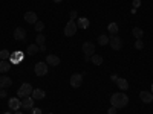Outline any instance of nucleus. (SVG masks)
I'll list each match as a JSON object with an SVG mask.
<instances>
[{"label":"nucleus","mask_w":153,"mask_h":114,"mask_svg":"<svg viewBox=\"0 0 153 114\" xmlns=\"http://www.w3.org/2000/svg\"><path fill=\"white\" fill-rule=\"evenodd\" d=\"M110 104L115 108H126L127 104H129V97L124 93H113L110 96Z\"/></svg>","instance_id":"f257e3e1"},{"label":"nucleus","mask_w":153,"mask_h":114,"mask_svg":"<svg viewBox=\"0 0 153 114\" xmlns=\"http://www.w3.org/2000/svg\"><path fill=\"white\" fill-rule=\"evenodd\" d=\"M32 90H34V88L31 87V84H29V82H25V84H22V85H20V88L17 90V96H19L20 99L28 97V96H31V94H32Z\"/></svg>","instance_id":"f03ea898"},{"label":"nucleus","mask_w":153,"mask_h":114,"mask_svg":"<svg viewBox=\"0 0 153 114\" xmlns=\"http://www.w3.org/2000/svg\"><path fill=\"white\" fill-rule=\"evenodd\" d=\"M76 23L74 21V20H69L68 23H66V26H65V35L66 37H74L75 34H76Z\"/></svg>","instance_id":"7ed1b4c3"},{"label":"nucleus","mask_w":153,"mask_h":114,"mask_svg":"<svg viewBox=\"0 0 153 114\" xmlns=\"http://www.w3.org/2000/svg\"><path fill=\"white\" fill-rule=\"evenodd\" d=\"M109 44H110V47H112L113 50H120L121 46H123V40H121L118 35H110V38H109Z\"/></svg>","instance_id":"20e7f679"},{"label":"nucleus","mask_w":153,"mask_h":114,"mask_svg":"<svg viewBox=\"0 0 153 114\" xmlns=\"http://www.w3.org/2000/svg\"><path fill=\"white\" fill-rule=\"evenodd\" d=\"M71 87H74V88H78V87H81V84H83V75L81 73H74L72 76H71Z\"/></svg>","instance_id":"39448f33"},{"label":"nucleus","mask_w":153,"mask_h":114,"mask_svg":"<svg viewBox=\"0 0 153 114\" xmlns=\"http://www.w3.org/2000/svg\"><path fill=\"white\" fill-rule=\"evenodd\" d=\"M34 72L37 76H45L48 73V64L46 62H37L35 67H34Z\"/></svg>","instance_id":"423d86ee"},{"label":"nucleus","mask_w":153,"mask_h":114,"mask_svg":"<svg viewBox=\"0 0 153 114\" xmlns=\"http://www.w3.org/2000/svg\"><path fill=\"white\" fill-rule=\"evenodd\" d=\"M83 52H84L86 56H92V55L95 53V46H94V43L86 41V43L83 44Z\"/></svg>","instance_id":"0eeeda50"},{"label":"nucleus","mask_w":153,"mask_h":114,"mask_svg":"<svg viewBox=\"0 0 153 114\" xmlns=\"http://www.w3.org/2000/svg\"><path fill=\"white\" fill-rule=\"evenodd\" d=\"M8 105L12 111H19V108H22V100L19 97H11L8 100Z\"/></svg>","instance_id":"6e6552de"},{"label":"nucleus","mask_w":153,"mask_h":114,"mask_svg":"<svg viewBox=\"0 0 153 114\" xmlns=\"http://www.w3.org/2000/svg\"><path fill=\"white\" fill-rule=\"evenodd\" d=\"M46 64L52 66V67H57V66H60V58L57 55H48L46 56Z\"/></svg>","instance_id":"1a4fd4ad"},{"label":"nucleus","mask_w":153,"mask_h":114,"mask_svg":"<svg viewBox=\"0 0 153 114\" xmlns=\"http://www.w3.org/2000/svg\"><path fill=\"white\" fill-rule=\"evenodd\" d=\"M14 38L17 41H23L25 38H26V31H25L23 28H16L14 31Z\"/></svg>","instance_id":"9d476101"},{"label":"nucleus","mask_w":153,"mask_h":114,"mask_svg":"<svg viewBox=\"0 0 153 114\" xmlns=\"http://www.w3.org/2000/svg\"><path fill=\"white\" fill-rule=\"evenodd\" d=\"M22 107H23V108H26V110L34 108V99H32V96L23 97V99H22Z\"/></svg>","instance_id":"9b49d317"},{"label":"nucleus","mask_w":153,"mask_h":114,"mask_svg":"<svg viewBox=\"0 0 153 114\" xmlns=\"http://www.w3.org/2000/svg\"><path fill=\"white\" fill-rule=\"evenodd\" d=\"M139 97H141V100L144 104H152L153 102V94L150 91H141L139 93Z\"/></svg>","instance_id":"f8f14e48"},{"label":"nucleus","mask_w":153,"mask_h":114,"mask_svg":"<svg viewBox=\"0 0 153 114\" xmlns=\"http://www.w3.org/2000/svg\"><path fill=\"white\" fill-rule=\"evenodd\" d=\"M25 21H28V23H32V24H35L38 20H37V14L34 11H29V12H26L25 14Z\"/></svg>","instance_id":"ddd939ff"},{"label":"nucleus","mask_w":153,"mask_h":114,"mask_svg":"<svg viewBox=\"0 0 153 114\" xmlns=\"http://www.w3.org/2000/svg\"><path fill=\"white\" fill-rule=\"evenodd\" d=\"M46 96L45 90H42V88H35V90H32V99L34 100H40Z\"/></svg>","instance_id":"4468645a"},{"label":"nucleus","mask_w":153,"mask_h":114,"mask_svg":"<svg viewBox=\"0 0 153 114\" xmlns=\"http://www.w3.org/2000/svg\"><path fill=\"white\" fill-rule=\"evenodd\" d=\"M11 85H12V79L9 76H2L0 78V88H8Z\"/></svg>","instance_id":"2eb2a0df"},{"label":"nucleus","mask_w":153,"mask_h":114,"mask_svg":"<svg viewBox=\"0 0 153 114\" xmlns=\"http://www.w3.org/2000/svg\"><path fill=\"white\" fill-rule=\"evenodd\" d=\"M89 24H91V21H89L87 18H84V17L78 18V21H76V26H78L80 29H87Z\"/></svg>","instance_id":"dca6fc26"},{"label":"nucleus","mask_w":153,"mask_h":114,"mask_svg":"<svg viewBox=\"0 0 153 114\" xmlns=\"http://www.w3.org/2000/svg\"><path fill=\"white\" fill-rule=\"evenodd\" d=\"M107 31H109V34L110 35H117L118 34V31H120V28H118V24L115 23V21H112L109 26H107Z\"/></svg>","instance_id":"f3484780"},{"label":"nucleus","mask_w":153,"mask_h":114,"mask_svg":"<svg viewBox=\"0 0 153 114\" xmlns=\"http://www.w3.org/2000/svg\"><path fill=\"white\" fill-rule=\"evenodd\" d=\"M38 50H40V47H38L37 44H29V46L26 47V53H28V55H35Z\"/></svg>","instance_id":"a211bd4d"},{"label":"nucleus","mask_w":153,"mask_h":114,"mask_svg":"<svg viewBox=\"0 0 153 114\" xmlns=\"http://www.w3.org/2000/svg\"><path fill=\"white\" fill-rule=\"evenodd\" d=\"M117 85L121 88V90H127V88H129V82H127L126 79H123V78L117 79Z\"/></svg>","instance_id":"6ab92c4d"},{"label":"nucleus","mask_w":153,"mask_h":114,"mask_svg":"<svg viewBox=\"0 0 153 114\" xmlns=\"http://www.w3.org/2000/svg\"><path fill=\"white\" fill-rule=\"evenodd\" d=\"M9 69H11V64L8 61H0V72L6 73V72H9Z\"/></svg>","instance_id":"aec40b11"},{"label":"nucleus","mask_w":153,"mask_h":114,"mask_svg":"<svg viewBox=\"0 0 153 114\" xmlns=\"http://www.w3.org/2000/svg\"><path fill=\"white\" fill-rule=\"evenodd\" d=\"M132 34L135 35V38H136V40H141V38H143V35H144V31H143L141 28H133Z\"/></svg>","instance_id":"412c9836"},{"label":"nucleus","mask_w":153,"mask_h":114,"mask_svg":"<svg viewBox=\"0 0 153 114\" xmlns=\"http://www.w3.org/2000/svg\"><path fill=\"white\" fill-rule=\"evenodd\" d=\"M91 61L94 62L95 66H101V64H103V58H101V55H95V53H94V55L91 56Z\"/></svg>","instance_id":"4be33fe9"},{"label":"nucleus","mask_w":153,"mask_h":114,"mask_svg":"<svg viewBox=\"0 0 153 114\" xmlns=\"http://www.w3.org/2000/svg\"><path fill=\"white\" fill-rule=\"evenodd\" d=\"M9 58H11V52H9V50H6V49L0 50V59L6 61V59H9Z\"/></svg>","instance_id":"5701e85b"},{"label":"nucleus","mask_w":153,"mask_h":114,"mask_svg":"<svg viewBox=\"0 0 153 114\" xmlns=\"http://www.w3.org/2000/svg\"><path fill=\"white\" fill-rule=\"evenodd\" d=\"M98 44H100V46L109 44V37H107V35H100V37H98Z\"/></svg>","instance_id":"b1692460"},{"label":"nucleus","mask_w":153,"mask_h":114,"mask_svg":"<svg viewBox=\"0 0 153 114\" xmlns=\"http://www.w3.org/2000/svg\"><path fill=\"white\" fill-rule=\"evenodd\" d=\"M20 56H23V53L22 52H17V53H11V61L12 62H16V64H17V62H20L22 61V58Z\"/></svg>","instance_id":"393cba45"},{"label":"nucleus","mask_w":153,"mask_h":114,"mask_svg":"<svg viewBox=\"0 0 153 114\" xmlns=\"http://www.w3.org/2000/svg\"><path fill=\"white\" fill-rule=\"evenodd\" d=\"M45 40H46L45 35H43V34H38V35H37V38H35L37 46H38V47H40V46H45Z\"/></svg>","instance_id":"a878e982"},{"label":"nucleus","mask_w":153,"mask_h":114,"mask_svg":"<svg viewBox=\"0 0 153 114\" xmlns=\"http://www.w3.org/2000/svg\"><path fill=\"white\" fill-rule=\"evenodd\" d=\"M43 29H45V23H43V21H37V23H35V31L42 34Z\"/></svg>","instance_id":"bb28decb"},{"label":"nucleus","mask_w":153,"mask_h":114,"mask_svg":"<svg viewBox=\"0 0 153 114\" xmlns=\"http://www.w3.org/2000/svg\"><path fill=\"white\" fill-rule=\"evenodd\" d=\"M135 47H136L138 50L144 49V43H143V40H136V41H135Z\"/></svg>","instance_id":"cd10ccee"},{"label":"nucleus","mask_w":153,"mask_h":114,"mask_svg":"<svg viewBox=\"0 0 153 114\" xmlns=\"http://www.w3.org/2000/svg\"><path fill=\"white\" fill-rule=\"evenodd\" d=\"M141 6V0H133V9H138Z\"/></svg>","instance_id":"c85d7f7f"},{"label":"nucleus","mask_w":153,"mask_h":114,"mask_svg":"<svg viewBox=\"0 0 153 114\" xmlns=\"http://www.w3.org/2000/svg\"><path fill=\"white\" fill-rule=\"evenodd\" d=\"M31 114H42L40 108H31Z\"/></svg>","instance_id":"c756f323"},{"label":"nucleus","mask_w":153,"mask_h":114,"mask_svg":"<svg viewBox=\"0 0 153 114\" xmlns=\"http://www.w3.org/2000/svg\"><path fill=\"white\" fill-rule=\"evenodd\" d=\"M117 110H118V108L110 107V108H109V111H107V114H117Z\"/></svg>","instance_id":"7c9ffc66"},{"label":"nucleus","mask_w":153,"mask_h":114,"mask_svg":"<svg viewBox=\"0 0 153 114\" xmlns=\"http://www.w3.org/2000/svg\"><path fill=\"white\" fill-rule=\"evenodd\" d=\"M76 18V11H71V20H75Z\"/></svg>","instance_id":"2f4dec72"},{"label":"nucleus","mask_w":153,"mask_h":114,"mask_svg":"<svg viewBox=\"0 0 153 114\" xmlns=\"http://www.w3.org/2000/svg\"><path fill=\"white\" fill-rule=\"evenodd\" d=\"M0 97H6V91H5V88H2V90H0Z\"/></svg>","instance_id":"473e14b6"},{"label":"nucleus","mask_w":153,"mask_h":114,"mask_svg":"<svg viewBox=\"0 0 153 114\" xmlns=\"http://www.w3.org/2000/svg\"><path fill=\"white\" fill-rule=\"evenodd\" d=\"M117 79H118V75H112V81L117 82Z\"/></svg>","instance_id":"72a5a7b5"},{"label":"nucleus","mask_w":153,"mask_h":114,"mask_svg":"<svg viewBox=\"0 0 153 114\" xmlns=\"http://www.w3.org/2000/svg\"><path fill=\"white\" fill-rule=\"evenodd\" d=\"M52 2H55V3H60V2H63V0H52Z\"/></svg>","instance_id":"f704fd0d"},{"label":"nucleus","mask_w":153,"mask_h":114,"mask_svg":"<svg viewBox=\"0 0 153 114\" xmlns=\"http://www.w3.org/2000/svg\"><path fill=\"white\" fill-rule=\"evenodd\" d=\"M16 114H23V113L22 111H16Z\"/></svg>","instance_id":"c9c22d12"},{"label":"nucleus","mask_w":153,"mask_h":114,"mask_svg":"<svg viewBox=\"0 0 153 114\" xmlns=\"http://www.w3.org/2000/svg\"><path fill=\"white\" fill-rule=\"evenodd\" d=\"M152 94H153V84H152Z\"/></svg>","instance_id":"e433bc0d"},{"label":"nucleus","mask_w":153,"mask_h":114,"mask_svg":"<svg viewBox=\"0 0 153 114\" xmlns=\"http://www.w3.org/2000/svg\"><path fill=\"white\" fill-rule=\"evenodd\" d=\"M5 114H12V113H11V111H8V113H5Z\"/></svg>","instance_id":"4c0bfd02"},{"label":"nucleus","mask_w":153,"mask_h":114,"mask_svg":"<svg viewBox=\"0 0 153 114\" xmlns=\"http://www.w3.org/2000/svg\"><path fill=\"white\" fill-rule=\"evenodd\" d=\"M49 114H52V113H49Z\"/></svg>","instance_id":"58836bf2"}]
</instances>
